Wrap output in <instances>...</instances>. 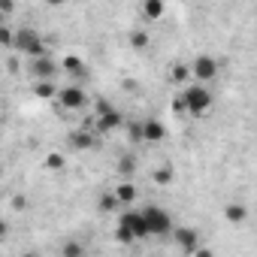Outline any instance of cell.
I'll return each mask as SVG.
<instances>
[{
    "label": "cell",
    "mask_w": 257,
    "mask_h": 257,
    "mask_svg": "<svg viewBox=\"0 0 257 257\" xmlns=\"http://www.w3.org/2000/svg\"><path fill=\"white\" fill-rule=\"evenodd\" d=\"M182 100H185V112L194 115V118H200V115H206L212 109V91L206 85H188Z\"/></svg>",
    "instance_id": "6da1fadb"
},
{
    "label": "cell",
    "mask_w": 257,
    "mask_h": 257,
    "mask_svg": "<svg viewBox=\"0 0 257 257\" xmlns=\"http://www.w3.org/2000/svg\"><path fill=\"white\" fill-rule=\"evenodd\" d=\"M16 52L28 55L31 61H37V58L49 55V52H46V43H43V37H40L34 28H22V31L16 34Z\"/></svg>",
    "instance_id": "7a4b0ae2"
},
{
    "label": "cell",
    "mask_w": 257,
    "mask_h": 257,
    "mask_svg": "<svg viewBox=\"0 0 257 257\" xmlns=\"http://www.w3.org/2000/svg\"><path fill=\"white\" fill-rule=\"evenodd\" d=\"M143 218H146V224H149V233H152V236H167V233H173V230H176V227H173L170 212H167V209H161V206H146V209H143Z\"/></svg>",
    "instance_id": "3957f363"
},
{
    "label": "cell",
    "mask_w": 257,
    "mask_h": 257,
    "mask_svg": "<svg viewBox=\"0 0 257 257\" xmlns=\"http://www.w3.org/2000/svg\"><path fill=\"white\" fill-rule=\"evenodd\" d=\"M94 121H97V134H112V131H118V127L124 124L121 112H118V109H112L109 103H97Z\"/></svg>",
    "instance_id": "277c9868"
},
{
    "label": "cell",
    "mask_w": 257,
    "mask_h": 257,
    "mask_svg": "<svg viewBox=\"0 0 257 257\" xmlns=\"http://www.w3.org/2000/svg\"><path fill=\"white\" fill-rule=\"evenodd\" d=\"M191 76L197 79V85L218 79V61H215L212 55H200V58H194V64H191Z\"/></svg>",
    "instance_id": "5b68a950"
},
{
    "label": "cell",
    "mask_w": 257,
    "mask_h": 257,
    "mask_svg": "<svg viewBox=\"0 0 257 257\" xmlns=\"http://www.w3.org/2000/svg\"><path fill=\"white\" fill-rule=\"evenodd\" d=\"M85 103H88V94H85V88H79V85H67V88H61V94H58V106L67 109V112H76V109H82Z\"/></svg>",
    "instance_id": "8992f818"
},
{
    "label": "cell",
    "mask_w": 257,
    "mask_h": 257,
    "mask_svg": "<svg viewBox=\"0 0 257 257\" xmlns=\"http://www.w3.org/2000/svg\"><path fill=\"white\" fill-rule=\"evenodd\" d=\"M118 224H124L127 230H134V236L137 239H152V233H149V224H146V218H143V212H121V218H118Z\"/></svg>",
    "instance_id": "52a82bcc"
},
{
    "label": "cell",
    "mask_w": 257,
    "mask_h": 257,
    "mask_svg": "<svg viewBox=\"0 0 257 257\" xmlns=\"http://www.w3.org/2000/svg\"><path fill=\"white\" fill-rule=\"evenodd\" d=\"M173 242H176L182 251L194 254V251L200 248V233H197L194 227H176V230H173Z\"/></svg>",
    "instance_id": "ba28073f"
},
{
    "label": "cell",
    "mask_w": 257,
    "mask_h": 257,
    "mask_svg": "<svg viewBox=\"0 0 257 257\" xmlns=\"http://www.w3.org/2000/svg\"><path fill=\"white\" fill-rule=\"evenodd\" d=\"M67 143H70L76 152H88V149L97 146V134L91 131V127H76V131H70Z\"/></svg>",
    "instance_id": "9c48e42d"
},
{
    "label": "cell",
    "mask_w": 257,
    "mask_h": 257,
    "mask_svg": "<svg viewBox=\"0 0 257 257\" xmlns=\"http://www.w3.org/2000/svg\"><path fill=\"white\" fill-rule=\"evenodd\" d=\"M58 67L61 64H55L49 55H43V58H37V61H31V73L40 79V82H52V76L58 73Z\"/></svg>",
    "instance_id": "30bf717a"
},
{
    "label": "cell",
    "mask_w": 257,
    "mask_h": 257,
    "mask_svg": "<svg viewBox=\"0 0 257 257\" xmlns=\"http://www.w3.org/2000/svg\"><path fill=\"white\" fill-rule=\"evenodd\" d=\"M167 137V127L158 118H146L143 121V143H161Z\"/></svg>",
    "instance_id": "8fae6325"
},
{
    "label": "cell",
    "mask_w": 257,
    "mask_h": 257,
    "mask_svg": "<svg viewBox=\"0 0 257 257\" xmlns=\"http://www.w3.org/2000/svg\"><path fill=\"white\" fill-rule=\"evenodd\" d=\"M224 218H227L230 224H242V221L248 218L245 203H227V206H224Z\"/></svg>",
    "instance_id": "7c38bea8"
},
{
    "label": "cell",
    "mask_w": 257,
    "mask_h": 257,
    "mask_svg": "<svg viewBox=\"0 0 257 257\" xmlns=\"http://www.w3.org/2000/svg\"><path fill=\"white\" fill-rule=\"evenodd\" d=\"M61 70H64V73H70V76H82V73H85V64H82V58L67 55V58L61 61Z\"/></svg>",
    "instance_id": "4fadbf2b"
},
{
    "label": "cell",
    "mask_w": 257,
    "mask_h": 257,
    "mask_svg": "<svg viewBox=\"0 0 257 257\" xmlns=\"http://www.w3.org/2000/svg\"><path fill=\"white\" fill-rule=\"evenodd\" d=\"M143 16L149 22H158L164 16V4H161V0H146V4H143Z\"/></svg>",
    "instance_id": "5bb4252c"
},
{
    "label": "cell",
    "mask_w": 257,
    "mask_h": 257,
    "mask_svg": "<svg viewBox=\"0 0 257 257\" xmlns=\"http://www.w3.org/2000/svg\"><path fill=\"white\" fill-rule=\"evenodd\" d=\"M115 197H118V203H134V200H137V188H134L131 182H121V185L115 188Z\"/></svg>",
    "instance_id": "9a60e30c"
},
{
    "label": "cell",
    "mask_w": 257,
    "mask_h": 257,
    "mask_svg": "<svg viewBox=\"0 0 257 257\" xmlns=\"http://www.w3.org/2000/svg\"><path fill=\"white\" fill-rule=\"evenodd\" d=\"M170 79H173V82H179V85H185V82H188V79H194V76H191V67H188V64H173Z\"/></svg>",
    "instance_id": "2e32d148"
},
{
    "label": "cell",
    "mask_w": 257,
    "mask_h": 257,
    "mask_svg": "<svg viewBox=\"0 0 257 257\" xmlns=\"http://www.w3.org/2000/svg\"><path fill=\"white\" fill-rule=\"evenodd\" d=\"M155 185H161V188H167V185H173V179H176V173H173V167H161V170H155Z\"/></svg>",
    "instance_id": "e0dca14e"
},
{
    "label": "cell",
    "mask_w": 257,
    "mask_h": 257,
    "mask_svg": "<svg viewBox=\"0 0 257 257\" xmlns=\"http://www.w3.org/2000/svg\"><path fill=\"white\" fill-rule=\"evenodd\" d=\"M131 46H134V49H140V52H143V49H149V46H152L149 31H134V34H131Z\"/></svg>",
    "instance_id": "ac0fdd59"
},
{
    "label": "cell",
    "mask_w": 257,
    "mask_h": 257,
    "mask_svg": "<svg viewBox=\"0 0 257 257\" xmlns=\"http://www.w3.org/2000/svg\"><path fill=\"white\" fill-rule=\"evenodd\" d=\"M40 97H46V100H58V94H61V88H55L52 82H37V88H34Z\"/></svg>",
    "instance_id": "d6986e66"
},
{
    "label": "cell",
    "mask_w": 257,
    "mask_h": 257,
    "mask_svg": "<svg viewBox=\"0 0 257 257\" xmlns=\"http://www.w3.org/2000/svg\"><path fill=\"white\" fill-rule=\"evenodd\" d=\"M115 239H118V242H124V245H131V242H137L134 230H127L124 224H118V227H115Z\"/></svg>",
    "instance_id": "ffe728a7"
},
{
    "label": "cell",
    "mask_w": 257,
    "mask_h": 257,
    "mask_svg": "<svg viewBox=\"0 0 257 257\" xmlns=\"http://www.w3.org/2000/svg\"><path fill=\"white\" fill-rule=\"evenodd\" d=\"M118 206H121V203H118V197H115V191H112V194H106V197L100 200V212H115Z\"/></svg>",
    "instance_id": "44dd1931"
},
{
    "label": "cell",
    "mask_w": 257,
    "mask_h": 257,
    "mask_svg": "<svg viewBox=\"0 0 257 257\" xmlns=\"http://www.w3.org/2000/svg\"><path fill=\"white\" fill-rule=\"evenodd\" d=\"M0 43H4L7 49H16V34H13L7 25H0Z\"/></svg>",
    "instance_id": "7402d4cb"
},
{
    "label": "cell",
    "mask_w": 257,
    "mask_h": 257,
    "mask_svg": "<svg viewBox=\"0 0 257 257\" xmlns=\"http://www.w3.org/2000/svg\"><path fill=\"white\" fill-rule=\"evenodd\" d=\"M134 167H137V164H134V158H131V155H124V158H118V173H124V176H131V173H134Z\"/></svg>",
    "instance_id": "603a6c76"
},
{
    "label": "cell",
    "mask_w": 257,
    "mask_h": 257,
    "mask_svg": "<svg viewBox=\"0 0 257 257\" xmlns=\"http://www.w3.org/2000/svg\"><path fill=\"white\" fill-rule=\"evenodd\" d=\"M46 170H64V155H46Z\"/></svg>",
    "instance_id": "cb8c5ba5"
},
{
    "label": "cell",
    "mask_w": 257,
    "mask_h": 257,
    "mask_svg": "<svg viewBox=\"0 0 257 257\" xmlns=\"http://www.w3.org/2000/svg\"><path fill=\"white\" fill-rule=\"evenodd\" d=\"M61 254H64V257H82V245H79V242H67Z\"/></svg>",
    "instance_id": "d4e9b609"
},
{
    "label": "cell",
    "mask_w": 257,
    "mask_h": 257,
    "mask_svg": "<svg viewBox=\"0 0 257 257\" xmlns=\"http://www.w3.org/2000/svg\"><path fill=\"white\" fill-rule=\"evenodd\" d=\"M194 257H215V251H212V248H203V245H200V248L194 251Z\"/></svg>",
    "instance_id": "484cf974"
},
{
    "label": "cell",
    "mask_w": 257,
    "mask_h": 257,
    "mask_svg": "<svg viewBox=\"0 0 257 257\" xmlns=\"http://www.w3.org/2000/svg\"><path fill=\"white\" fill-rule=\"evenodd\" d=\"M22 257H37V254H31V251H28V254H22Z\"/></svg>",
    "instance_id": "4316f807"
}]
</instances>
